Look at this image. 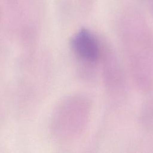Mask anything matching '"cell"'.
Listing matches in <instances>:
<instances>
[{"label":"cell","mask_w":153,"mask_h":153,"mask_svg":"<svg viewBox=\"0 0 153 153\" xmlns=\"http://www.w3.org/2000/svg\"><path fill=\"white\" fill-rule=\"evenodd\" d=\"M71 46L77 57L87 63H95L101 54V47L97 38L84 29L74 35Z\"/></svg>","instance_id":"6da1fadb"}]
</instances>
